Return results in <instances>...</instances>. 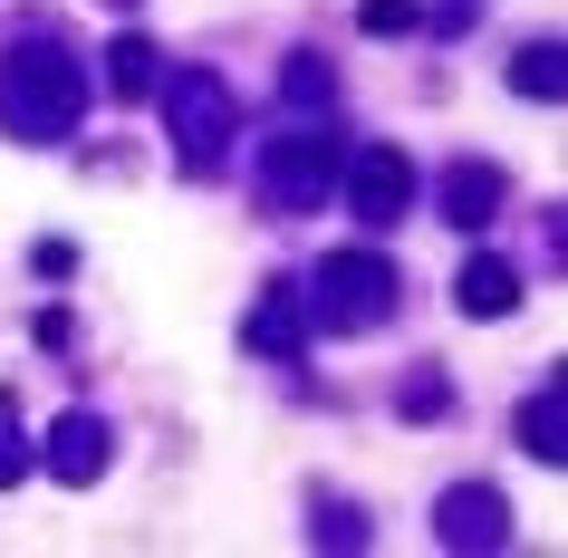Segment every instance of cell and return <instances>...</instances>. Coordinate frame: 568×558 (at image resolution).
Here are the masks:
<instances>
[{
	"label": "cell",
	"mask_w": 568,
	"mask_h": 558,
	"mask_svg": "<svg viewBox=\"0 0 568 558\" xmlns=\"http://www.w3.org/2000/svg\"><path fill=\"white\" fill-rule=\"evenodd\" d=\"M78 106H88V78L49 30H20L0 49V125L20 145H68L78 135Z\"/></svg>",
	"instance_id": "1"
},
{
	"label": "cell",
	"mask_w": 568,
	"mask_h": 558,
	"mask_svg": "<svg viewBox=\"0 0 568 558\" xmlns=\"http://www.w3.org/2000/svg\"><path fill=\"white\" fill-rule=\"evenodd\" d=\"M308 318L347 327V337L386 327L395 318V261H376V251H328L318 261V290H308Z\"/></svg>",
	"instance_id": "2"
},
{
	"label": "cell",
	"mask_w": 568,
	"mask_h": 558,
	"mask_svg": "<svg viewBox=\"0 0 568 558\" xmlns=\"http://www.w3.org/2000/svg\"><path fill=\"white\" fill-rule=\"evenodd\" d=\"M154 88H164V125H174V164L212 174L222 145H232V88L212 68H183V78H154Z\"/></svg>",
	"instance_id": "3"
},
{
	"label": "cell",
	"mask_w": 568,
	"mask_h": 558,
	"mask_svg": "<svg viewBox=\"0 0 568 558\" xmlns=\"http://www.w3.org/2000/svg\"><path fill=\"white\" fill-rule=\"evenodd\" d=\"M337 164H347V135H328V125H308V135H270L261 203L270 212H318L337 193Z\"/></svg>",
	"instance_id": "4"
},
{
	"label": "cell",
	"mask_w": 568,
	"mask_h": 558,
	"mask_svg": "<svg viewBox=\"0 0 568 558\" xmlns=\"http://www.w3.org/2000/svg\"><path fill=\"white\" fill-rule=\"evenodd\" d=\"M337 183H347V203H357L366 222H405V212H415V164L395 145H357L337 164Z\"/></svg>",
	"instance_id": "5"
},
{
	"label": "cell",
	"mask_w": 568,
	"mask_h": 558,
	"mask_svg": "<svg viewBox=\"0 0 568 558\" xmlns=\"http://www.w3.org/2000/svg\"><path fill=\"white\" fill-rule=\"evenodd\" d=\"M434 539H444V549H463V558L510 549V500L491 491V481H453L444 510H434Z\"/></svg>",
	"instance_id": "6"
},
{
	"label": "cell",
	"mask_w": 568,
	"mask_h": 558,
	"mask_svg": "<svg viewBox=\"0 0 568 558\" xmlns=\"http://www.w3.org/2000/svg\"><path fill=\"white\" fill-rule=\"evenodd\" d=\"M39 463H49V481H68V491L106 481V463H116L106 414H59V424H49V443H39Z\"/></svg>",
	"instance_id": "7"
},
{
	"label": "cell",
	"mask_w": 568,
	"mask_h": 558,
	"mask_svg": "<svg viewBox=\"0 0 568 558\" xmlns=\"http://www.w3.org/2000/svg\"><path fill=\"white\" fill-rule=\"evenodd\" d=\"M501 203H510L501 164H453V174H444V222H453V232H481Z\"/></svg>",
	"instance_id": "8"
},
{
	"label": "cell",
	"mask_w": 568,
	"mask_h": 558,
	"mask_svg": "<svg viewBox=\"0 0 568 558\" xmlns=\"http://www.w3.org/2000/svg\"><path fill=\"white\" fill-rule=\"evenodd\" d=\"M300 337H308V308H300V290H270L251 318H241V347L251 356H300Z\"/></svg>",
	"instance_id": "9"
},
{
	"label": "cell",
	"mask_w": 568,
	"mask_h": 558,
	"mask_svg": "<svg viewBox=\"0 0 568 558\" xmlns=\"http://www.w3.org/2000/svg\"><path fill=\"white\" fill-rule=\"evenodd\" d=\"M520 443H530V463H568V376H549L520 405Z\"/></svg>",
	"instance_id": "10"
},
{
	"label": "cell",
	"mask_w": 568,
	"mask_h": 558,
	"mask_svg": "<svg viewBox=\"0 0 568 558\" xmlns=\"http://www.w3.org/2000/svg\"><path fill=\"white\" fill-rule=\"evenodd\" d=\"M453 298H463V318H510V308H520V270L510 261H463Z\"/></svg>",
	"instance_id": "11"
},
{
	"label": "cell",
	"mask_w": 568,
	"mask_h": 558,
	"mask_svg": "<svg viewBox=\"0 0 568 558\" xmlns=\"http://www.w3.org/2000/svg\"><path fill=\"white\" fill-rule=\"evenodd\" d=\"M510 88H520V97H539V106H559V97H568L559 39H530V49H520V68H510Z\"/></svg>",
	"instance_id": "12"
},
{
	"label": "cell",
	"mask_w": 568,
	"mask_h": 558,
	"mask_svg": "<svg viewBox=\"0 0 568 558\" xmlns=\"http://www.w3.org/2000/svg\"><path fill=\"white\" fill-rule=\"evenodd\" d=\"M280 97H290L300 116H318V106H328V97H337V68L318 59V49H300V59L280 68Z\"/></svg>",
	"instance_id": "13"
},
{
	"label": "cell",
	"mask_w": 568,
	"mask_h": 558,
	"mask_svg": "<svg viewBox=\"0 0 568 558\" xmlns=\"http://www.w3.org/2000/svg\"><path fill=\"white\" fill-rule=\"evenodd\" d=\"M154 78H164V68H154V39H116V49H106V88L116 97H145Z\"/></svg>",
	"instance_id": "14"
},
{
	"label": "cell",
	"mask_w": 568,
	"mask_h": 558,
	"mask_svg": "<svg viewBox=\"0 0 568 558\" xmlns=\"http://www.w3.org/2000/svg\"><path fill=\"white\" fill-rule=\"evenodd\" d=\"M30 463H39V443L20 434V405L0 395V491H20V481H30Z\"/></svg>",
	"instance_id": "15"
},
{
	"label": "cell",
	"mask_w": 568,
	"mask_h": 558,
	"mask_svg": "<svg viewBox=\"0 0 568 558\" xmlns=\"http://www.w3.org/2000/svg\"><path fill=\"white\" fill-rule=\"evenodd\" d=\"M318 549H366V520L337 510V500H318Z\"/></svg>",
	"instance_id": "16"
},
{
	"label": "cell",
	"mask_w": 568,
	"mask_h": 558,
	"mask_svg": "<svg viewBox=\"0 0 568 558\" xmlns=\"http://www.w3.org/2000/svg\"><path fill=\"white\" fill-rule=\"evenodd\" d=\"M357 30H376V39H405V30H415V0H366V10H357Z\"/></svg>",
	"instance_id": "17"
},
{
	"label": "cell",
	"mask_w": 568,
	"mask_h": 558,
	"mask_svg": "<svg viewBox=\"0 0 568 558\" xmlns=\"http://www.w3.org/2000/svg\"><path fill=\"white\" fill-rule=\"evenodd\" d=\"M395 405H405V414H415V424H424V414H444L453 395H444V376H415V385H405V395H395Z\"/></svg>",
	"instance_id": "18"
},
{
	"label": "cell",
	"mask_w": 568,
	"mask_h": 558,
	"mask_svg": "<svg viewBox=\"0 0 568 558\" xmlns=\"http://www.w3.org/2000/svg\"><path fill=\"white\" fill-rule=\"evenodd\" d=\"M30 270H49V280H68V270H78V251H68V241H39V251H30Z\"/></svg>",
	"instance_id": "19"
},
{
	"label": "cell",
	"mask_w": 568,
	"mask_h": 558,
	"mask_svg": "<svg viewBox=\"0 0 568 558\" xmlns=\"http://www.w3.org/2000/svg\"><path fill=\"white\" fill-rule=\"evenodd\" d=\"M106 10H135V0H106Z\"/></svg>",
	"instance_id": "20"
}]
</instances>
